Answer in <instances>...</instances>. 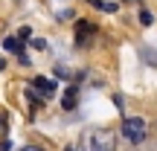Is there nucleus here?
Masks as SVG:
<instances>
[{
    "instance_id": "obj_1",
    "label": "nucleus",
    "mask_w": 157,
    "mask_h": 151,
    "mask_svg": "<svg viewBox=\"0 0 157 151\" xmlns=\"http://www.w3.org/2000/svg\"><path fill=\"white\" fill-rule=\"evenodd\" d=\"M82 151H113V134L108 128H93L84 134Z\"/></svg>"
},
{
    "instance_id": "obj_2",
    "label": "nucleus",
    "mask_w": 157,
    "mask_h": 151,
    "mask_svg": "<svg viewBox=\"0 0 157 151\" xmlns=\"http://www.w3.org/2000/svg\"><path fill=\"white\" fill-rule=\"evenodd\" d=\"M122 137L131 142V145H140V142H146V137H148V125H146V119H140V116H125V119H122Z\"/></svg>"
},
{
    "instance_id": "obj_3",
    "label": "nucleus",
    "mask_w": 157,
    "mask_h": 151,
    "mask_svg": "<svg viewBox=\"0 0 157 151\" xmlns=\"http://www.w3.org/2000/svg\"><path fill=\"white\" fill-rule=\"evenodd\" d=\"M96 23H90V21H78L76 23V47H90V41L96 38Z\"/></svg>"
},
{
    "instance_id": "obj_4",
    "label": "nucleus",
    "mask_w": 157,
    "mask_h": 151,
    "mask_svg": "<svg viewBox=\"0 0 157 151\" xmlns=\"http://www.w3.org/2000/svg\"><path fill=\"white\" fill-rule=\"evenodd\" d=\"M29 87H38L41 90V96H52L58 90V84L56 81H50V78H44V76H35V81L29 84Z\"/></svg>"
},
{
    "instance_id": "obj_5",
    "label": "nucleus",
    "mask_w": 157,
    "mask_h": 151,
    "mask_svg": "<svg viewBox=\"0 0 157 151\" xmlns=\"http://www.w3.org/2000/svg\"><path fill=\"white\" fill-rule=\"evenodd\" d=\"M76 99H78V87H76V84H70V87L64 90L61 108H64V111H73V108H76Z\"/></svg>"
},
{
    "instance_id": "obj_6",
    "label": "nucleus",
    "mask_w": 157,
    "mask_h": 151,
    "mask_svg": "<svg viewBox=\"0 0 157 151\" xmlns=\"http://www.w3.org/2000/svg\"><path fill=\"white\" fill-rule=\"evenodd\" d=\"M3 50H6V52H15V55H21V52H23V44L15 38V35H9V38L3 41Z\"/></svg>"
},
{
    "instance_id": "obj_7",
    "label": "nucleus",
    "mask_w": 157,
    "mask_h": 151,
    "mask_svg": "<svg viewBox=\"0 0 157 151\" xmlns=\"http://www.w3.org/2000/svg\"><path fill=\"white\" fill-rule=\"evenodd\" d=\"M90 6H96V9H102V12H111V15L119 9V6L113 3V0H90Z\"/></svg>"
},
{
    "instance_id": "obj_8",
    "label": "nucleus",
    "mask_w": 157,
    "mask_h": 151,
    "mask_svg": "<svg viewBox=\"0 0 157 151\" xmlns=\"http://www.w3.org/2000/svg\"><path fill=\"white\" fill-rule=\"evenodd\" d=\"M140 23H143V26H151V23H154V15L148 9H140Z\"/></svg>"
},
{
    "instance_id": "obj_9",
    "label": "nucleus",
    "mask_w": 157,
    "mask_h": 151,
    "mask_svg": "<svg viewBox=\"0 0 157 151\" xmlns=\"http://www.w3.org/2000/svg\"><path fill=\"white\" fill-rule=\"evenodd\" d=\"M29 44H32L35 50H47V41L44 38H35V41H29Z\"/></svg>"
},
{
    "instance_id": "obj_10",
    "label": "nucleus",
    "mask_w": 157,
    "mask_h": 151,
    "mask_svg": "<svg viewBox=\"0 0 157 151\" xmlns=\"http://www.w3.org/2000/svg\"><path fill=\"white\" fill-rule=\"evenodd\" d=\"M56 76L58 78H70V70L67 67H56Z\"/></svg>"
},
{
    "instance_id": "obj_11",
    "label": "nucleus",
    "mask_w": 157,
    "mask_h": 151,
    "mask_svg": "<svg viewBox=\"0 0 157 151\" xmlns=\"http://www.w3.org/2000/svg\"><path fill=\"white\" fill-rule=\"evenodd\" d=\"M29 35H32V29H29V26H23L21 32H17V38H29Z\"/></svg>"
},
{
    "instance_id": "obj_12",
    "label": "nucleus",
    "mask_w": 157,
    "mask_h": 151,
    "mask_svg": "<svg viewBox=\"0 0 157 151\" xmlns=\"http://www.w3.org/2000/svg\"><path fill=\"white\" fill-rule=\"evenodd\" d=\"M0 134H6V113L0 111Z\"/></svg>"
},
{
    "instance_id": "obj_13",
    "label": "nucleus",
    "mask_w": 157,
    "mask_h": 151,
    "mask_svg": "<svg viewBox=\"0 0 157 151\" xmlns=\"http://www.w3.org/2000/svg\"><path fill=\"white\" fill-rule=\"evenodd\" d=\"M21 151H44V148H38V145H26V148H21Z\"/></svg>"
}]
</instances>
